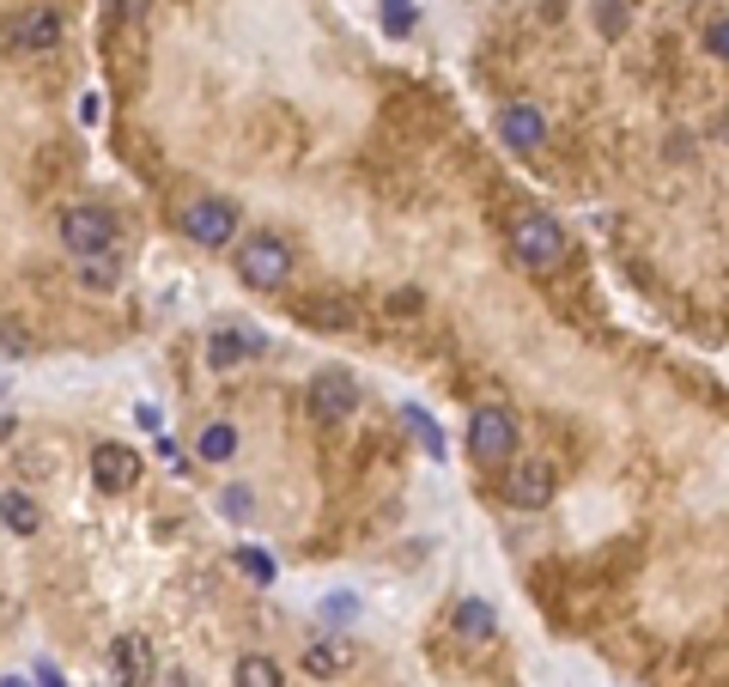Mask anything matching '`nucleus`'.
<instances>
[{
  "label": "nucleus",
  "mask_w": 729,
  "mask_h": 687,
  "mask_svg": "<svg viewBox=\"0 0 729 687\" xmlns=\"http://www.w3.org/2000/svg\"><path fill=\"white\" fill-rule=\"evenodd\" d=\"M352 408H359V378H352V371H340V365H323L311 378V414L323 426H340Z\"/></svg>",
  "instance_id": "0eeeda50"
},
{
  "label": "nucleus",
  "mask_w": 729,
  "mask_h": 687,
  "mask_svg": "<svg viewBox=\"0 0 729 687\" xmlns=\"http://www.w3.org/2000/svg\"><path fill=\"white\" fill-rule=\"evenodd\" d=\"M182 232L201 244V250H225L237 238V201L225 195H195L182 207Z\"/></svg>",
  "instance_id": "20e7f679"
},
{
  "label": "nucleus",
  "mask_w": 729,
  "mask_h": 687,
  "mask_svg": "<svg viewBox=\"0 0 729 687\" xmlns=\"http://www.w3.org/2000/svg\"><path fill=\"white\" fill-rule=\"evenodd\" d=\"M383 31L407 37V31H414V7H407V0H383Z\"/></svg>",
  "instance_id": "5701e85b"
},
{
  "label": "nucleus",
  "mask_w": 729,
  "mask_h": 687,
  "mask_svg": "<svg viewBox=\"0 0 729 687\" xmlns=\"http://www.w3.org/2000/svg\"><path fill=\"white\" fill-rule=\"evenodd\" d=\"M13 432H19V420H13V414H0V444H7Z\"/></svg>",
  "instance_id": "cd10ccee"
},
{
  "label": "nucleus",
  "mask_w": 729,
  "mask_h": 687,
  "mask_svg": "<svg viewBox=\"0 0 729 687\" xmlns=\"http://www.w3.org/2000/svg\"><path fill=\"white\" fill-rule=\"evenodd\" d=\"M304 323H316V329H347L352 311H347V304H335V299H328V304H304Z\"/></svg>",
  "instance_id": "412c9836"
},
{
  "label": "nucleus",
  "mask_w": 729,
  "mask_h": 687,
  "mask_svg": "<svg viewBox=\"0 0 729 687\" xmlns=\"http://www.w3.org/2000/svg\"><path fill=\"white\" fill-rule=\"evenodd\" d=\"M560 493V469L547 457H511V475H505V499L517 511H541L547 499Z\"/></svg>",
  "instance_id": "39448f33"
},
{
  "label": "nucleus",
  "mask_w": 729,
  "mask_h": 687,
  "mask_svg": "<svg viewBox=\"0 0 729 687\" xmlns=\"http://www.w3.org/2000/svg\"><path fill=\"white\" fill-rule=\"evenodd\" d=\"M0 353H7V359H25L31 353V329L19 317H0Z\"/></svg>",
  "instance_id": "aec40b11"
},
{
  "label": "nucleus",
  "mask_w": 729,
  "mask_h": 687,
  "mask_svg": "<svg viewBox=\"0 0 729 687\" xmlns=\"http://www.w3.org/2000/svg\"><path fill=\"white\" fill-rule=\"evenodd\" d=\"M256 353H268V341H261L249 323H220V329L208 335V365L213 371H232V365H244V359H256Z\"/></svg>",
  "instance_id": "1a4fd4ad"
},
{
  "label": "nucleus",
  "mask_w": 729,
  "mask_h": 687,
  "mask_svg": "<svg viewBox=\"0 0 729 687\" xmlns=\"http://www.w3.org/2000/svg\"><path fill=\"white\" fill-rule=\"evenodd\" d=\"M426 311V292H414V286H402V292H390V317L395 323H407V317H419Z\"/></svg>",
  "instance_id": "b1692460"
},
{
  "label": "nucleus",
  "mask_w": 729,
  "mask_h": 687,
  "mask_svg": "<svg viewBox=\"0 0 729 687\" xmlns=\"http://www.w3.org/2000/svg\"><path fill=\"white\" fill-rule=\"evenodd\" d=\"M141 481V457L128 444H91V487L98 493H128Z\"/></svg>",
  "instance_id": "6e6552de"
},
{
  "label": "nucleus",
  "mask_w": 729,
  "mask_h": 687,
  "mask_svg": "<svg viewBox=\"0 0 729 687\" xmlns=\"http://www.w3.org/2000/svg\"><path fill=\"white\" fill-rule=\"evenodd\" d=\"M0 523L13 529V536H37L43 511H37V499H31V493H0Z\"/></svg>",
  "instance_id": "dca6fc26"
},
{
  "label": "nucleus",
  "mask_w": 729,
  "mask_h": 687,
  "mask_svg": "<svg viewBox=\"0 0 729 687\" xmlns=\"http://www.w3.org/2000/svg\"><path fill=\"white\" fill-rule=\"evenodd\" d=\"M237 572H244L249 584H273V572H280V566H273L261 548H237Z\"/></svg>",
  "instance_id": "6ab92c4d"
},
{
  "label": "nucleus",
  "mask_w": 729,
  "mask_h": 687,
  "mask_svg": "<svg viewBox=\"0 0 729 687\" xmlns=\"http://www.w3.org/2000/svg\"><path fill=\"white\" fill-rule=\"evenodd\" d=\"M511 450H517V420L505 408H474V420H469L474 463H511Z\"/></svg>",
  "instance_id": "423d86ee"
},
{
  "label": "nucleus",
  "mask_w": 729,
  "mask_h": 687,
  "mask_svg": "<svg viewBox=\"0 0 729 687\" xmlns=\"http://www.w3.org/2000/svg\"><path fill=\"white\" fill-rule=\"evenodd\" d=\"M195 457H201V463H232V457H237V426L232 420H208V426H201V438H195Z\"/></svg>",
  "instance_id": "2eb2a0df"
},
{
  "label": "nucleus",
  "mask_w": 729,
  "mask_h": 687,
  "mask_svg": "<svg viewBox=\"0 0 729 687\" xmlns=\"http://www.w3.org/2000/svg\"><path fill=\"white\" fill-rule=\"evenodd\" d=\"M110 663H116V682L122 687H146V682H153V645H146L141 633H122L116 651H110Z\"/></svg>",
  "instance_id": "ddd939ff"
},
{
  "label": "nucleus",
  "mask_w": 729,
  "mask_h": 687,
  "mask_svg": "<svg viewBox=\"0 0 729 687\" xmlns=\"http://www.w3.org/2000/svg\"><path fill=\"white\" fill-rule=\"evenodd\" d=\"M498 140H505L511 153H535V146L547 140V116L535 104H505L498 110Z\"/></svg>",
  "instance_id": "9b49d317"
},
{
  "label": "nucleus",
  "mask_w": 729,
  "mask_h": 687,
  "mask_svg": "<svg viewBox=\"0 0 729 687\" xmlns=\"http://www.w3.org/2000/svg\"><path fill=\"white\" fill-rule=\"evenodd\" d=\"M705 55H711V61H729V13L705 25Z\"/></svg>",
  "instance_id": "393cba45"
},
{
  "label": "nucleus",
  "mask_w": 729,
  "mask_h": 687,
  "mask_svg": "<svg viewBox=\"0 0 729 687\" xmlns=\"http://www.w3.org/2000/svg\"><path fill=\"white\" fill-rule=\"evenodd\" d=\"M61 244L74 262H98L116 250V213L110 207H67L61 213Z\"/></svg>",
  "instance_id": "7ed1b4c3"
},
{
  "label": "nucleus",
  "mask_w": 729,
  "mask_h": 687,
  "mask_svg": "<svg viewBox=\"0 0 729 687\" xmlns=\"http://www.w3.org/2000/svg\"><path fill=\"white\" fill-rule=\"evenodd\" d=\"M596 31L602 37H620L626 31V0H596Z\"/></svg>",
  "instance_id": "4be33fe9"
},
{
  "label": "nucleus",
  "mask_w": 729,
  "mask_h": 687,
  "mask_svg": "<svg viewBox=\"0 0 729 687\" xmlns=\"http://www.w3.org/2000/svg\"><path fill=\"white\" fill-rule=\"evenodd\" d=\"M220 511H225V517H249V511H256L249 487H225V493H220Z\"/></svg>",
  "instance_id": "a878e982"
},
{
  "label": "nucleus",
  "mask_w": 729,
  "mask_h": 687,
  "mask_svg": "<svg viewBox=\"0 0 729 687\" xmlns=\"http://www.w3.org/2000/svg\"><path fill=\"white\" fill-rule=\"evenodd\" d=\"M340 669H352L347 639H316V645L304 651V675H311V682H328V675H340Z\"/></svg>",
  "instance_id": "4468645a"
},
{
  "label": "nucleus",
  "mask_w": 729,
  "mask_h": 687,
  "mask_svg": "<svg viewBox=\"0 0 729 687\" xmlns=\"http://www.w3.org/2000/svg\"><path fill=\"white\" fill-rule=\"evenodd\" d=\"M37 687H61V675H55V663H37Z\"/></svg>",
  "instance_id": "bb28decb"
},
{
  "label": "nucleus",
  "mask_w": 729,
  "mask_h": 687,
  "mask_svg": "<svg viewBox=\"0 0 729 687\" xmlns=\"http://www.w3.org/2000/svg\"><path fill=\"white\" fill-rule=\"evenodd\" d=\"M0 687H31L25 675H0Z\"/></svg>",
  "instance_id": "c85d7f7f"
},
{
  "label": "nucleus",
  "mask_w": 729,
  "mask_h": 687,
  "mask_svg": "<svg viewBox=\"0 0 729 687\" xmlns=\"http://www.w3.org/2000/svg\"><path fill=\"white\" fill-rule=\"evenodd\" d=\"M402 426L419 438V450H426V457H444V450H450V444H444V432H438V420H431L426 408H414V402L402 408Z\"/></svg>",
  "instance_id": "a211bd4d"
},
{
  "label": "nucleus",
  "mask_w": 729,
  "mask_h": 687,
  "mask_svg": "<svg viewBox=\"0 0 729 687\" xmlns=\"http://www.w3.org/2000/svg\"><path fill=\"white\" fill-rule=\"evenodd\" d=\"M280 682H287V675H280V663L261 657V651L237 657V669H232V687H280Z\"/></svg>",
  "instance_id": "f3484780"
},
{
  "label": "nucleus",
  "mask_w": 729,
  "mask_h": 687,
  "mask_svg": "<svg viewBox=\"0 0 729 687\" xmlns=\"http://www.w3.org/2000/svg\"><path fill=\"white\" fill-rule=\"evenodd\" d=\"M61 43V13L55 7H25L13 19V55H49Z\"/></svg>",
  "instance_id": "9d476101"
},
{
  "label": "nucleus",
  "mask_w": 729,
  "mask_h": 687,
  "mask_svg": "<svg viewBox=\"0 0 729 687\" xmlns=\"http://www.w3.org/2000/svg\"><path fill=\"white\" fill-rule=\"evenodd\" d=\"M450 627H456V639H469V645H493L498 639V615L481 596H462V602L450 608Z\"/></svg>",
  "instance_id": "f8f14e48"
},
{
  "label": "nucleus",
  "mask_w": 729,
  "mask_h": 687,
  "mask_svg": "<svg viewBox=\"0 0 729 687\" xmlns=\"http://www.w3.org/2000/svg\"><path fill=\"white\" fill-rule=\"evenodd\" d=\"M511 256H517L529 274H553V268L565 262L560 219H547V213H523V219H511Z\"/></svg>",
  "instance_id": "f257e3e1"
},
{
  "label": "nucleus",
  "mask_w": 729,
  "mask_h": 687,
  "mask_svg": "<svg viewBox=\"0 0 729 687\" xmlns=\"http://www.w3.org/2000/svg\"><path fill=\"white\" fill-rule=\"evenodd\" d=\"M237 280L256 292H273L292 280V244L273 238V232H256V238H244V250H237Z\"/></svg>",
  "instance_id": "f03ea898"
}]
</instances>
